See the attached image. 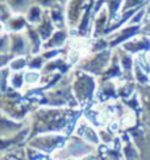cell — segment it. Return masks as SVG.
<instances>
[{
  "instance_id": "6da1fadb",
  "label": "cell",
  "mask_w": 150,
  "mask_h": 160,
  "mask_svg": "<svg viewBox=\"0 0 150 160\" xmlns=\"http://www.w3.org/2000/svg\"><path fill=\"white\" fill-rule=\"evenodd\" d=\"M82 114L83 109L80 108L38 105L26 118L29 125V137L40 132H62L70 135Z\"/></svg>"
},
{
  "instance_id": "7a4b0ae2",
  "label": "cell",
  "mask_w": 150,
  "mask_h": 160,
  "mask_svg": "<svg viewBox=\"0 0 150 160\" xmlns=\"http://www.w3.org/2000/svg\"><path fill=\"white\" fill-rule=\"evenodd\" d=\"M71 87L72 93L78 101L80 109H87L95 104L98 92V78L88 72L74 67L71 70Z\"/></svg>"
},
{
  "instance_id": "3957f363",
  "label": "cell",
  "mask_w": 150,
  "mask_h": 160,
  "mask_svg": "<svg viewBox=\"0 0 150 160\" xmlns=\"http://www.w3.org/2000/svg\"><path fill=\"white\" fill-rule=\"evenodd\" d=\"M35 108L36 105L28 97H25L23 92L11 89L3 93L0 98V112L17 121H26V118Z\"/></svg>"
},
{
  "instance_id": "277c9868",
  "label": "cell",
  "mask_w": 150,
  "mask_h": 160,
  "mask_svg": "<svg viewBox=\"0 0 150 160\" xmlns=\"http://www.w3.org/2000/svg\"><path fill=\"white\" fill-rule=\"evenodd\" d=\"M99 152V147L95 144H91L90 142L82 139L80 137L70 134L67 137L65 144L57 150L51 158L54 160H78L87 156L95 155Z\"/></svg>"
},
{
  "instance_id": "5b68a950",
  "label": "cell",
  "mask_w": 150,
  "mask_h": 160,
  "mask_svg": "<svg viewBox=\"0 0 150 160\" xmlns=\"http://www.w3.org/2000/svg\"><path fill=\"white\" fill-rule=\"evenodd\" d=\"M113 52H115L113 49H105L103 51H96V52H88L77 63L75 67L79 70H83L96 78H100L108 68V66H110Z\"/></svg>"
},
{
  "instance_id": "8992f818",
  "label": "cell",
  "mask_w": 150,
  "mask_h": 160,
  "mask_svg": "<svg viewBox=\"0 0 150 160\" xmlns=\"http://www.w3.org/2000/svg\"><path fill=\"white\" fill-rule=\"evenodd\" d=\"M67 137L69 135L62 132H40V134L29 137L26 141V146L51 156L65 144Z\"/></svg>"
},
{
  "instance_id": "52a82bcc",
  "label": "cell",
  "mask_w": 150,
  "mask_h": 160,
  "mask_svg": "<svg viewBox=\"0 0 150 160\" xmlns=\"http://www.w3.org/2000/svg\"><path fill=\"white\" fill-rule=\"evenodd\" d=\"M92 0H67L66 3V17H67V28L72 33L78 28L82 17L84 15L87 7L91 4Z\"/></svg>"
},
{
  "instance_id": "ba28073f",
  "label": "cell",
  "mask_w": 150,
  "mask_h": 160,
  "mask_svg": "<svg viewBox=\"0 0 150 160\" xmlns=\"http://www.w3.org/2000/svg\"><path fill=\"white\" fill-rule=\"evenodd\" d=\"M72 134L80 137L82 139L90 142L91 144L98 146V147H100V146H101V141H100V135H99L98 128L84 114H82V117L78 119V122H77V125H75V129L72 131Z\"/></svg>"
},
{
  "instance_id": "9c48e42d",
  "label": "cell",
  "mask_w": 150,
  "mask_h": 160,
  "mask_svg": "<svg viewBox=\"0 0 150 160\" xmlns=\"http://www.w3.org/2000/svg\"><path fill=\"white\" fill-rule=\"evenodd\" d=\"M140 33H142V25L126 24L124 26H121L120 29L110 33V34L105 36V37L108 39V42H110V48L116 49V48H120L122 43H125L131 38L140 34Z\"/></svg>"
},
{
  "instance_id": "30bf717a",
  "label": "cell",
  "mask_w": 150,
  "mask_h": 160,
  "mask_svg": "<svg viewBox=\"0 0 150 160\" xmlns=\"http://www.w3.org/2000/svg\"><path fill=\"white\" fill-rule=\"evenodd\" d=\"M140 125L150 129V83L137 84Z\"/></svg>"
},
{
  "instance_id": "8fae6325",
  "label": "cell",
  "mask_w": 150,
  "mask_h": 160,
  "mask_svg": "<svg viewBox=\"0 0 150 160\" xmlns=\"http://www.w3.org/2000/svg\"><path fill=\"white\" fill-rule=\"evenodd\" d=\"M9 34V55L11 57H29L32 55L30 45L25 32L8 33Z\"/></svg>"
},
{
  "instance_id": "7c38bea8",
  "label": "cell",
  "mask_w": 150,
  "mask_h": 160,
  "mask_svg": "<svg viewBox=\"0 0 150 160\" xmlns=\"http://www.w3.org/2000/svg\"><path fill=\"white\" fill-rule=\"evenodd\" d=\"M28 121H17L9 116L0 112V137L9 138L20 134L23 130L28 128Z\"/></svg>"
},
{
  "instance_id": "4fadbf2b",
  "label": "cell",
  "mask_w": 150,
  "mask_h": 160,
  "mask_svg": "<svg viewBox=\"0 0 150 160\" xmlns=\"http://www.w3.org/2000/svg\"><path fill=\"white\" fill-rule=\"evenodd\" d=\"M120 48L133 57L141 54V52H147L150 51V36L140 33V34L126 41L125 43H122Z\"/></svg>"
},
{
  "instance_id": "5bb4252c",
  "label": "cell",
  "mask_w": 150,
  "mask_h": 160,
  "mask_svg": "<svg viewBox=\"0 0 150 160\" xmlns=\"http://www.w3.org/2000/svg\"><path fill=\"white\" fill-rule=\"evenodd\" d=\"M70 29L63 28V29H56L53 36L44 42L42 50H51V49H63L70 42Z\"/></svg>"
},
{
  "instance_id": "9a60e30c",
  "label": "cell",
  "mask_w": 150,
  "mask_h": 160,
  "mask_svg": "<svg viewBox=\"0 0 150 160\" xmlns=\"http://www.w3.org/2000/svg\"><path fill=\"white\" fill-rule=\"evenodd\" d=\"M28 138H29V126L25 130H23L20 134L15 135V137H9V138L0 137V155L7 154L8 151L17 147V146L26 144Z\"/></svg>"
},
{
  "instance_id": "2e32d148",
  "label": "cell",
  "mask_w": 150,
  "mask_h": 160,
  "mask_svg": "<svg viewBox=\"0 0 150 160\" xmlns=\"http://www.w3.org/2000/svg\"><path fill=\"white\" fill-rule=\"evenodd\" d=\"M108 26H110V16H108V11L104 7L98 15L94 17V28H92V38L105 37Z\"/></svg>"
},
{
  "instance_id": "e0dca14e",
  "label": "cell",
  "mask_w": 150,
  "mask_h": 160,
  "mask_svg": "<svg viewBox=\"0 0 150 160\" xmlns=\"http://www.w3.org/2000/svg\"><path fill=\"white\" fill-rule=\"evenodd\" d=\"M49 16L51 18V21L54 22L57 29H63V28H67V17H66V7L63 4H56L50 8L49 11Z\"/></svg>"
},
{
  "instance_id": "ac0fdd59",
  "label": "cell",
  "mask_w": 150,
  "mask_h": 160,
  "mask_svg": "<svg viewBox=\"0 0 150 160\" xmlns=\"http://www.w3.org/2000/svg\"><path fill=\"white\" fill-rule=\"evenodd\" d=\"M25 34H26V37H28V41H29V45H30L32 55L40 54V52L42 51V48H44V39L41 38L40 33L36 29V26L28 25L26 29H25Z\"/></svg>"
},
{
  "instance_id": "d6986e66",
  "label": "cell",
  "mask_w": 150,
  "mask_h": 160,
  "mask_svg": "<svg viewBox=\"0 0 150 160\" xmlns=\"http://www.w3.org/2000/svg\"><path fill=\"white\" fill-rule=\"evenodd\" d=\"M25 15H19V13H13V16L4 24V28L7 33H17V32H25L26 26H28Z\"/></svg>"
},
{
  "instance_id": "ffe728a7",
  "label": "cell",
  "mask_w": 150,
  "mask_h": 160,
  "mask_svg": "<svg viewBox=\"0 0 150 160\" xmlns=\"http://www.w3.org/2000/svg\"><path fill=\"white\" fill-rule=\"evenodd\" d=\"M36 29H37V32L40 33V36H41V38L44 39V42L45 41H47L51 36H53V33L56 32V25H54V22L51 21V18H50V16H49V12L46 11V13H45V16H44V18L41 20V22L38 24V25H36Z\"/></svg>"
},
{
  "instance_id": "44dd1931",
  "label": "cell",
  "mask_w": 150,
  "mask_h": 160,
  "mask_svg": "<svg viewBox=\"0 0 150 160\" xmlns=\"http://www.w3.org/2000/svg\"><path fill=\"white\" fill-rule=\"evenodd\" d=\"M42 84V72L37 70H25V89H35Z\"/></svg>"
},
{
  "instance_id": "7402d4cb",
  "label": "cell",
  "mask_w": 150,
  "mask_h": 160,
  "mask_svg": "<svg viewBox=\"0 0 150 160\" xmlns=\"http://www.w3.org/2000/svg\"><path fill=\"white\" fill-rule=\"evenodd\" d=\"M3 2L9 7L13 13H19V15H25L35 4V0H3Z\"/></svg>"
},
{
  "instance_id": "603a6c76",
  "label": "cell",
  "mask_w": 150,
  "mask_h": 160,
  "mask_svg": "<svg viewBox=\"0 0 150 160\" xmlns=\"http://www.w3.org/2000/svg\"><path fill=\"white\" fill-rule=\"evenodd\" d=\"M45 13H46V11L44 8H41V7L37 5V4H33L29 8V11L25 13L26 21H28L29 25L36 26V25H38L41 22V20L44 18Z\"/></svg>"
},
{
  "instance_id": "cb8c5ba5",
  "label": "cell",
  "mask_w": 150,
  "mask_h": 160,
  "mask_svg": "<svg viewBox=\"0 0 150 160\" xmlns=\"http://www.w3.org/2000/svg\"><path fill=\"white\" fill-rule=\"evenodd\" d=\"M9 88L13 91H17V92H24V89H25V71H11Z\"/></svg>"
},
{
  "instance_id": "d4e9b609",
  "label": "cell",
  "mask_w": 150,
  "mask_h": 160,
  "mask_svg": "<svg viewBox=\"0 0 150 160\" xmlns=\"http://www.w3.org/2000/svg\"><path fill=\"white\" fill-rule=\"evenodd\" d=\"M122 4H124V0H105V8L108 11V16H110V25L120 16Z\"/></svg>"
},
{
  "instance_id": "484cf974",
  "label": "cell",
  "mask_w": 150,
  "mask_h": 160,
  "mask_svg": "<svg viewBox=\"0 0 150 160\" xmlns=\"http://www.w3.org/2000/svg\"><path fill=\"white\" fill-rule=\"evenodd\" d=\"M46 59L42 57V54H35V55H29L28 57V68L29 70H37V71H42V68L46 64Z\"/></svg>"
},
{
  "instance_id": "4316f807",
  "label": "cell",
  "mask_w": 150,
  "mask_h": 160,
  "mask_svg": "<svg viewBox=\"0 0 150 160\" xmlns=\"http://www.w3.org/2000/svg\"><path fill=\"white\" fill-rule=\"evenodd\" d=\"M12 71H25L28 70V57H12L8 63Z\"/></svg>"
},
{
  "instance_id": "83f0119b",
  "label": "cell",
  "mask_w": 150,
  "mask_h": 160,
  "mask_svg": "<svg viewBox=\"0 0 150 160\" xmlns=\"http://www.w3.org/2000/svg\"><path fill=\"white\" fill-rule=\"evenodd\" d=\"M11 68L8 66L0 68V89L3 91V93L11 91L9 88V75H11Z\"/></svg>"
},
{
  "instance_id": "f1b7e54d",
  "label": "cell",
  "mask_w": 150,
  "mask_h": 160,
  "mask_svg": "<svg viewBox=\"0 0 150 160\" xmlns=\"http://www.w3.org/2000/svg\"><path fill=\"white\" fill-rule=\"evenodd\" d=\"M146 2H147V0H124L121 13H124V12H126V11H131V9L141 8V7L146 5ZM121 13H120V15H121Z\"/></svg>"
},
{
  "instance_id": "f546056e",
  "label": "cell",
  "mask_w": 150,
  "mask_h": 160,
  "mask_svg": "<svg viewBox=\"0 0 150 160\" xmlns=\"http://www.w3.org/2000/svg\"><path fill=\"white\" fill-rule=\"evenodd\" d=\"M12 16H13V12L11 11L9 7L4 2H0V22L4 25Z\"/></svg>"
},
{
  "instance_id": "4dcf8cb0",
  "label": "cell",
  "mask_w": 150,
  "mask_h": 160,
  "mask_svg": "<svg viewBox=\"0 0 150 160\" xmlns=\"http://www.w3.org/2000/svg\"><path fill=\"white\" fill-rule=\"evenodd\" d=\"M0 54H9V34L4 33L0 36Z\"/></svg>"
},
{
  "instance_id": "1f68e13d",
  "label": "cell",
  "mask_w": 150,
  "mask_h": 160,
  "mask_svg": "<svg viewBox=\"0 0 150 160\" xmlns=\"http://www.w3.org/2000/svg\"><path fill=\"white\" fill-rule=\"evenodd\" d=\"M58 3H59V0H35V4L40 5L41 8H44L45 11H49Z\"/></svg>"
},
{
  "instance_id": "d6a6232c",
  "label": "cell",
  "mask_w": 150,
  "mask_h": 160,
  "mask_svg": "<svg viewBox=\"0 0 150 160\" xmlns=\"http://www.w3.org/2000/svg\"><path fill=\"white\" fill-rule=\"evenodd\" d=\"M142 33L146 36H150V9L146 7V16L142 22Z\"/></svg>"
},
{
  "instance_id": "836d02e7",
  "label": "cell",
  "mask_w": 150,
  "mask_h": 160,
  "mask_svg": "<svg viewBox=\"0 0 150 160\" xmlns=\"http://www.w3.org/2000/svg\"><path fill=\"white\" fill-rule=\"evenodd\" d=\"M11 58H12V57H11L9 54H0V68L5 67V66H8Z\"/></svg>"
},
{
  "instance_id": "e575fe53",
  "label": "cell",
  "mask_w": 150,
  "mask_h": 160,
  "mask_svg": "<svg viewBox=\"0 0 150 160\" xmlns=\"http://www.w3.org/2000/svg\"><path fill=\"white\" fill-rule=\"evenodd\" d=\"M98 156V154H95V155H91V156H87V158H83V159H78V160H95Z\"/></svg>"
},
{
  "instance_id": "d590c367",
  "label": "cell",
  "mask_w": 150,
  "mask_h": 160,
  "mask_svg": "<svg viewBox=\"0 0 150 160\" xmlns=\"http://www.w3.org/2000/svg\"><path fill=\"white\" fill-rule=\"evenodd\" d=\"M4 33H7V32H5V28H4V25L0 22V36H3Z\"/></svg>"
},
{
  "instance_id": "8d00e7d4",
  "label": "cell",
  "mask_w": 150,
  "mask_h": 160,
  "mask_svg": "<svg viewBox=\"0 0 150 160\" xmlns=\"http://www.w3.org/2000/svg\"><path fill=\"white\" fill-rule=\"evenodd\" d=\"M95 160H103V158H101V155L99 154V152H98V156H96V159H95Z\"/></svg>"
},
{
  "instance_id": "74e56055",
  "label": "cell",
  "mask_w": 150,
  "mask_h": 160,
  "mask_svg": "<svg viewBox=\"0 0 150 160\" xmlns=\"http://www.w3.org/2000/svg\"><path fill=\"white\" fill-rule=\"evenodd\" d=\"M59 3H61V4H63V5H66V3H67V0H59Z\"/></svg>"
},
{
  "instance_id": "f35d334b",
  "label": "cell",
  "mask_w": 150,
  "mask_h": 160,
  "mask_svg": "<svg viewBox=\"0 0 150 160\" xmlns=\"http://www.w3.org/2000/svg\"><path fill=\"white\" fill-rule=\"evenodd\" d=\"M2 96H3V91L0 89V98H2Z\"/></svg>"
},
{
  "instance_id": "ab89813d",
  "label": "cell",
  "mask_w": 150,
  "mask_h": 160,
  "mask_svg": "<svg viewBox=\"0 0 150 160\" xmlns=\"http://www.w3.org/2000/svg\"><path fill=\"white\" fill-rule=\"evenodd\" d=\"M0 2H3V0H0Z\"/></svg>"
}]
</instances>
